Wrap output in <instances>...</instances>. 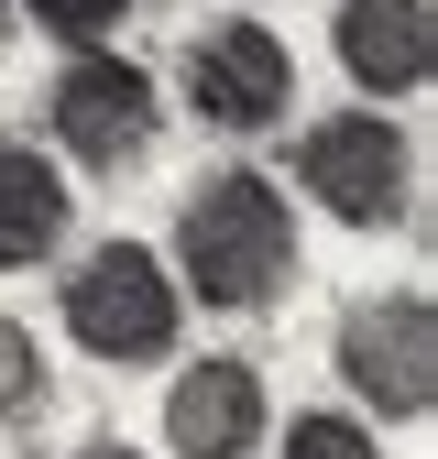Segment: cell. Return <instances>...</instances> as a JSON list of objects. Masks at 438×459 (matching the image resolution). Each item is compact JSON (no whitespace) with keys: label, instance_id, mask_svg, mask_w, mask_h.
<instances>
[{"label":"cell","instance_id":"1","mask_svg":"<svg viewBox=\"0 0 438 459\" xmlns=\"http://www.w3.org/2000/svg\"><path fill=\"white\" fill-rule=\"evenodd\" d=\"M307 241H296V197L263 176V164H219L187 186L176 208V252L164 273L187 284V307H274L296 284Z\"/></svg>","mask_w":438,"mask_h":459},{"label":"cell","instance_id":"2","mask_svg":"<svg viewBox=\"0 0 438 459\" xmlns=\"http://www.w3.org/2000/svg\"><path fill=\"white\" fill-rule=\"evenodd\" d=\"M66 339L88 361H110V372H143V361H176V339H187V284L164 273V252L153 241H99V252H77V273H66Z\"/></svg>","mask_w":438,"mask_h":459},{"label":"cell","instance_id":"3","mask_svg":"<svg viewBox=\"0 0 438 459\" xmlns=\"http://www.w3.org/2000/svg\"><path fill=\"white\" fill-rule=\"evenodd\" d=\"M296 186L340 230H395L416 208V143H406V121H383V109L362 99V109H340V121H307Z\"/></svg>","mask_w":438,"mask_h":459},{"label":"cell","instance_id":"4","mask_svg":"<svg viewBox=\"0 0 438 459\" xmlns=\"http://www.w3.org/2000/svg\"><path fill=\"white\" fill-rule=\"evenodd\" d=\"M328 361H340V383L362 394V416L427 427V405H438V307L416 296V284L362 296V307L340 317V339H328Z\"/></svg>","mask_w":438,"mask_h":459},{"label":"cell","instance_id":"5","mask_svg":"<svg viewBox=\"0 0 438 459\" xmlns=\"http://www.w3.org/2000/svg\"><path fill=\"white\" fill-rule=\"evenodd\" d=\"M44 121H55V143H66L77 164L121 176V164H143L153 132H164V88L132 66V55L77 44V55H66V77H55V99H44Z\"/></svg>","mask_w":438,"mask_h":459},{"label":"cell","instance_id":"6","mask_svg":"<svg viewBox=\"0 0 438 459\" xmlns=\"http://www.w3.org/2000/svg\"><path fill=\"white\" fill-rule=\"evenodd\" d=\"M187 109L208 132H274L296 109V44L263 12H231L187 44Z\"/></svg>","mask_w":438,"mask_h":459},{"label":"cell","instance_id":"7","mask_svg":"<svg viewBox=\"0 0 438 459\" xmlns=\"http://www.w3.org/2000/svg\"><path fill=\"white\" fill-rule=\"evenodd\" d=\"M274 437V405H263V372L252 361H187L164 383V448L176 459H252Z\"/></svg>","mask_w":438,"mask_h":459},{"label":"cell","instance_id":"8","mask_svg":"<svg viewBox=\"0 0 438 459\" xmlns=\"http://www.w3.org/2000/svg\"><path fill=\"white\" fill-rule=\"evenodd\" d=\"M328 44H340V77L372 109H395V99H416L438 77V12L427 0H340Z\"/></svg>","mask_w":438,"mask_h":459},{"label":"cell","instance_id":"9","mask_svg":"<svg viewBox=\"0 0 438 459\" xmlns=\"http://www.w3.org/2000/svg\"><path fill=\"white\" fill-rule=\"evenodd\" d=\"M66 164L55 153H33V143H0V273H22V263H44L55 241H66Z\"/></svg>","mask_w":438,"mask_h":459},{"label":"cell","instance_id":"10","mask_svg":"<svg viewBox=\"0 0 438 459\" xmlns=\"http://www.w3.org/2000/svg\"><path fill=\"white\" fill-rule=\"evenodd\" d=\"M44 405H55V361H44V339H33L22 317H0V416L33 427Z\"/></svg>","mask_w":438,"mask_h":459},{"label":"cell","instance_id":"11","mask_svg":"<svg viewBox=\"0 0 438 459\" xmlns=\"http://www.w3.org/2000/svg\"><path fill=\"white\" fill-rule=\"evenodd\" d=\"M274 459H383V437L362 416H296L285 437H274Z\"/></svg>","mask_w":438,"mask_h":459},{"label":"cell","instance_id":"12","mask_svg":"<svg viewBox=\"0 0 438 459\" xmlns=\"http://www.w3.org/2000/svg\"><path fill=\"white\" fill-rule=\"evenodd\" d=\"M22 12H33V33H55V44H110V33H121V12H132V0H22Z\"/></svg>","mask_w":438,"mask_h":459},{"label":"cell","instance_id":"13","mask_svg":"<svg viewBox=\"0 0 438 459\" xmlns=\"http://www.w3.org/2000/svg\"><path fill=\"white\" fill-rule=\"evenodd\" d=\"M77 459H143V448H132V437H88Z\"/></svg>","mask_w":438,"mask_h":459},{"label":"cell","instance_id":"14","mask_svg":"<svg viewBox=\"0 0 438 459\" xmlns=\"http://www.w3.org/2000/svg\"><path fill=\"white\" fill-rule=\"evenodd\" d=\"M0 44H12V0H0Z\"/></svg>","mask_w":438,"mask_h":459}]
</instances>
